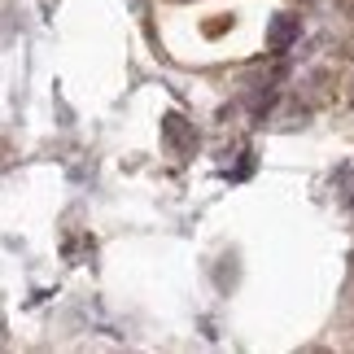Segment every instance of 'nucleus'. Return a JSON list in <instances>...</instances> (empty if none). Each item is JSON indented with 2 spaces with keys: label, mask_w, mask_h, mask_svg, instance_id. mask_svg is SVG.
Here are the masks:
<instances>
[{
  "label": "nucleus",
  "mask_w": 354,
  "mask_h": 354,
  "mask_svg": "<svg viewBox=\"0 0 354 354\" xmlns=\"http://www.w3.org/2000/svg\"><path fill=\"white\" fill-rule=\"evenodd\" d=\"M337 5H342L346 13H354V0H337Z\"/></svg>",
  "instance_id": "obj_4"
},
{
  "label": "nucleus",
  "mask_w": 354,
  "mask_h": 354,
  "mask_svg": "<svg viewBox=\"0 0 354 354\" xmlns=\"http://www.w3.org/2000/svg\"><path fill=\"white\" fill-rule=\"evenodd\" d=\"M162 140H167V149L175 158H193L197 153V145H201V136H197V122H188L184 114H162Z\"/></svg>",
  "instance_id": "obj_1"
},
{
  "label": "nucleus",
  "mask_w": 354,
  "mask_h": 354,
  "mask_svg": "<svg viewBox=\"0 0 354 354\" xmlns=\"http://www.w3.org/2000/svg\"><path fill=\"white\" fill-rule=\"evenodd\" d=\"M0 158H5V140H0Z\"/></svg>",
  "instance_id": "obj_5"
},
{
  "label": "nucleus",
  "mask_w": 354,
  "mask_h": 354,
  "mask_svg": "<svg viewBox=\"0 0 354 354\" xmlns=\"http://www.w3.org/2000/svg\"><path fill=\"white\" fill-rule=\"evenodd\" d=\"M271 105H276V88H258L254 97H250V110H254V118H263Z\"/></svg>",
  "instance_id": "obj_3"
},
{
  "label": "nucleus",
  "mask_w": 354,
  "mask_h": 354,
  "mask_svg": "<svg viewBox=\"0 0 354 354\" xmlns=\"http://www.w3.org/2000/svg\"><path fill=\"white\" fill-rule=\"evenodd\" d=\"M297 35H302V22H297L293 13H276L271 26H267V48L276 53V57H284V53L297 44Z\"/></svg>",
  "instance_id": "obj_2"
}]
</instances>
